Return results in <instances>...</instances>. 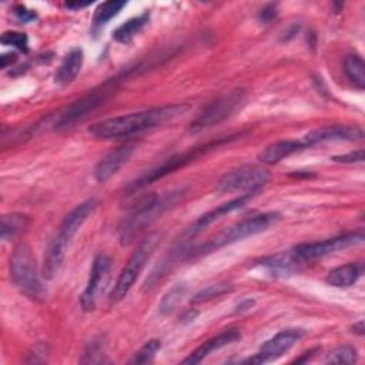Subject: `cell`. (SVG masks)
Returning a JSON list of instances; mask_svg holds the SVG:
<instances>
[{
	"label": "cell",
	"mask_w": 365,
	"mask_h": 365,
	"mask_svg": "<svg viewBox=\"0 0 365 365\" xmlns=\"http://www.w3.org/2000/svg\"><path fill=\"white\" fill-rule=\"evenodd\" d=\"M188 107L182 104H171L155 107L138 113H131L120 117L107 118L98 123H94L88 133L98 140H113L130 137L133 134H138L141 131L163 125L178 115H181Z\"/></svg>",
	"instance_id": "6da1fadb"
},
{
	"label": "cell",
	"mask_w": 365,
	"mask_h": 365,
	"mask_svg": "<svg viewBox=\"0 0 365 365\" xmlns=\"http://www.w3.org/2000/svg\"><path fill=\"white\" fill-rule=\"evenodd\" d=\"M181 197V191H171L163 195L150 194L143 197L120 222L118 238L123 245L131 244L160 214L173 207Z\"/></svg>",
	"instance_id": "7a4b0ae2"
},
{
	"label": "cell",
	"mask_w": 365,
	"mask_h": 365,
	"mask_svg": "<svg viewBox=\"0 0 365 365\" xmlns=\"http://www.w3.org/2000/svg\"><path fill=\"white\" fill-rule=\"evenodd\" d=\"M10 277L16 287L33 299H41L46 295V289L40 281L36 259L31 248L21 242L19 244L10 259Z\"/></svg>",
	"instance_id": "3957f363"
},
{
	"label": "cell",
	"mask_w": 365,
	"mask_h": 365,
	"mask_svg": "<svg viewBox=\"0 0 365 365\" xmlns=\"http://www.w3.org/2000/svg\"><path fill=\"white\" fill-rule=\"evenodd\" d=\"M161 237L163 235L160 232H151L138 244L137 250L133 252V255L130 257V259L121 269V272L110 292V299L113 302L121 301L128 294V291L131 289V287L140 277L141 271L144 269L148 258L151 257V254L160 244Z\"/></svg>",
	"instance_id": "277c9868"
},
{
	"label": "cell",
	"mask_w": 365,
	"mask_h": 365,
	"mask_svg": "<svg viewBox=\"0 0 365 365\" xmlns=\"http://www.w3.org/2000/svg\"><path fill=\"white\" fill-rule=\"evenodd\" d=\"M278 220L277 212H264L259 215L250 217L247 220H242L228 228H225L222 232H220L215 238H212L207 245H204V251H212L217 248H221L224 245L245 240L248 237L257 235L262 231H265L272 222Z\"/></svg>",
	"instance_id": "5b68a950"
},
{
	"label": "cell",
	"mask_w": 365,
	"mask_h": 365,
	"mask_svg": "<svg viewBox=\"0 0 365 365\" xmlns=\"http://www.w3.org/2000/svg\"><path fill=\"white\" fill-rule=\"evenodd\" d=\"M244 101H245V91L242 88H237L225 93L224 96L218 97L202 110V113L191 123V127H190L191 131L198 133L224 121L234 111H237Z\"/></svg>",
	"instance_id": "8992f818"
},
{
	"label": "cell",
	"mask_w": 365,
	"mask_h": 365,
	"mask_svg": "<svg viewBox=\"0 0 365 365\" xmlns=\"http://www.w3.org/2000/svg\"><path fill=\"white\" fill-rule=\"evenodd\" d=\"M269 180V173L254 165H242L225 173L217 182L215 190L221 194L247 191H259Z\"/></svg>",
	"instance_id": "52a82bcc"
},
{
	"label": "cell",
	"mask_w": 365,
	"mask_h": 365,
	"mask_svg": "<svg viewBox=\"0 0 365 365\" xmlns=\"http://www.w3.org/2000/svg\"><path fill=\"white\" fill-rule=\"evenodd\" d=\"M113 90H114V84L107 83L101 88L93 90L90 94L71 103L57 117L54 123L56 130H67L74 124H77L78 121H81L83 118H86L93 110H96L98 106H101L106 101V98Z\"/></svg>",
	"instance_id": "ba28073f"
},
{
	"label": "cell",
	"mask_w": 365,
	"mask_h": 365,
	"mask_svg": "<svg viewBox=\"0 0 365 365\" xmlns=\"http://www.w3.org/2000/svg\"><path fill=\"white\" fill-rule=\"evenodd\" d=\"M364 240L362 232H352V234H345L334 238H328L324 241L318 242H305L299 244L295 248L291 250L292 255L298 262H305V261H312L317 258H322L325 255H329L335 251L345 250L351 245L359 244Z\"/></svg>",
	"instance_id": "9c48e42d"
},
{
	"label": "cell",
	"mask_w": 365,
	"mask_h": 365,
	"mask_svg": "<svg viewBox=\"0 0 365 365\" xmlns=\"http://www.w3.org/2000/svg\"><path fill=\"white\" fill-rule=\"evenodd\" d=\"M225 141H228V138L217 140V141H214V143L205 144L204 147H197V148H194V150H191V151H188V153H184V154H180V155H174V157L168 158L167 161H164L160 167H157V168L148 171L147 174H144L143 177H140L138 180H135L133 184H130V187H128L127 190H128V191L140 190V188H143V187L151 184L153 181H157L158 178H163L164 175H167V174L175 171L177 168H180V167L188 164L190 161L195 160V158H197L201 153H204L205 150H208V148H211V147H215V145H218V144H221V143H225Z\"/></svg>",
	"instance_id": "30bf717a"
},
{
	"label": "cell",
	"mask_w": 365,
	"mask_h": 365,
	"mask_svg": "<svg viewBox=\"0 0 365 365\" xmlns=\"http://www.w3.org/2000/svg\"><path fill=\"white\" fill-rule=\"evenodd\" d=\"M304 335L302 329H284L274 335L271 339H268L261 349L247 362L250 364H265L278 359L282 356L288 349H291L295 342H298Z\"/></svg>",
	"instance_id": "8fae6325"
},
{
	"label": "cell",
	"mask_w": 365,
	"mask_h": 365,
	"mask_svg": "<svg viewBox=\"0 0 365 365\" xmlns=\"http://www.w3.org/2000/svg\"><path fill=\"white\" fill-rule=\"evenodd\" d=\"M108 272H110V258L104 254L97 255L93 262V268L90 271L87 287L81 295V307L84 308V311H91L96 308L98 295L101 294V291L104 289L108 281Z\"/></svg>",
	"instance_id": "7c38bea8"
},
{
	"label": "cell",
	"mask_w": 365,
	"mask_h": 365,
	"mask_svg": "<svg viewBox=\"0 0 365 365\" xmlns=\"http://www.w3.org/2000/svg\"><path fill=\"white\" fill-rule=\"evenodd\" d=\"M364 138V131L356 125H327L309 131L304 135L305 147L324 141H358Z\"/></svg>",
	"instance_id": "4fadbf2b"
},
{
	"label": "cell",
	"mask_w": 365,
	"mask_h": 365,
	"mask_svg": "<svg viewBox=\"0 0 365 365\" xmlns=\"http://www.w3.org/2000/svg\"><path fill=\"white\" fill-rule=\"evenodd\" d=\"M134 144H124L117 147L115 150L110 151L107 155H104L94 168V178L97 182H106L110 180L114 174L118 173V170L131 158L134 153Z\"/></svg>",
	"instance_id": "5bb4252c"
},
{
	"label": "cell",
	"mask_w": 365,
	"mask_h": 365,
	"mask_svg": "<svg viewBox=\"0 0 365 365\" xmlns=\"http://www.w3.org/2000/svg\"><path fill=\"white\" fill-rule=\"evenodd\" d=\"M257 192H258V191L242 194V195H240V197H237V198H234V200H231V201H228V202H224V204L218 205L217 208L208 211L207 214L201 215V217L188 228L187 234L191 235V237H192V235H197L200 231H202L204 228H207V227H208L210 224H212L214 221L220 220L222 215L230 214V212H232V211H235V210H238V208H242V207L247 204V201H250Z\"/></svg>",
	"instance_id": "9a60e30c"
},
{
	"label": "cell",
	"mask_w": 365,
	"mask_h": 365,
	"mask_svg": "<svg viewBox=\"0 0 365 365\" xmlns=\"http://www.w3.org/2000/svg\"><path fill=\"white\" fill-rule=\"evenodd\" d=\"M97 205H98V202L96 198H90V200L78 204L74 210H71L66 215L57 234L70 242L71 238L77 234V231L83 225V222L88 218V215L96 210Z\"/></svg>",
	"instance_id": "2e32d148"
},
{
	"label": "cell",
	"mask_w": 365,
	"mask_h": 365,
	"mask_svg": "<svg viewBox=\"0 0 365 365\" xmlns=\"http://www.w3.org/2000/svg\"><path fill=\"white\" fill-rule=\"evenodd\" d=\"M241 338V334L237 328H228L225 331H222L221 334H218L217 336L205 341L201 346H198L195 351H192L190 354V356H187L182 362L184 364H198L201 362L205 356H208L212 351L220 349L225 345H230L235 341H238Z\"/></svg>",
	"instance_id": "e0dca14e"
},
{
	"label": "cell",
	"mask_w": 365,
	"mask_h": 365,
	"mask_svg": "<svg viewBox=\"0 0 365 365\" xmlns=\"http://www.w3.org/2000/svg\"><path fill=\"white\" fill-rule=\"evenodd\" d=\"M68 244L70 242L66 241L58 234L48 244V248L46 250V254H44L43 268H41V274L46 279H53L57 275V272L60 271Z\"/></svg>",
	"instance_id": "ac0fdd59"
},
{
	"label": "cell",
	"mask_w": 365,
	"mask_h": 365,
	"mask_svg": "<svg viewBox=\"0 0 365 365\" xmlns=\"http://www.w3.org/2000/svg\"><path fill=\"white\" fill-rule=\"evenodd\" d=\"M302 148H307L302 141L281 140V141L272 143V144L267 145L265 148H262V151L258 154V160L264 164H275V163L281 161L282 158H285Z\"/></svg>",
	"instance_id": "d6986e66"
},
{
	"label": "cell",
	"mask_w": 365,
	"mask_h": 365,
	"mask_svg": "<svg viewBox=\"0 0 365 365\" xmlns=\"http://www.w3.org/2000/svg\"><path fill=\"white\" fill-rule=\"evenodd\" d=\"M83 60L84 57L81 48H73L70 53H67L56 73V83L60 86L70 84L78 76L83 67Z\"/></svg>",
	"instance_id": "ffe728a7"
},
{
	"label": "cell",
	"mask_w": 365,
	"mask_h": 365,
	"mask_svg": "<svg viewBox=\"0 0 365 365\" xmlns=\"http://www.w3.org/2000/svg\"><path fill=\"white\" fill-rule=\"evenodd\" d=\"M361 275V267L356 264H345L339 265L334 269H331L325 278V281L336 288H345L351 287L352 284L356 282V279Z\"/></svg>",
	"instance_id": "44dd1931"
},
{
	"label": "cell",
	"mask_w": 365,
	"mask_h": 365,
	"mask_svg": "<svg viewBox=\"0 0 365 365\" xmlns=\"http://www.w3.org/2000/svg\"><path fill=\"white\" fill-rule=\"evenodd\" d=\"M30 224V220L24 214H7L0 221V237L3 241H9L20 235Z\"/></svg>",
	"instance_id": "7402d4cb"
},
{
	"label": "cell",
	"mask_w": 365,
	"mask_h": 365,
	"mask_svg": "<svg viewBox=\"0 0 365 365\" xmlns=\"http://www.w3.org/2000/svg\"><path fill=\"white\" fill-rule=\"evenodd\" d=\"M148 19H150V13L145 11L137 17H133L130 20H127L125 23H123L120 27H117L113 33V38L118 43H123V44H127L133 40V37L135 34H138L143 27L148 23Z\"/></svg>",
	"instance_id": "603a6c76"
},
{
	"label": "cell",
	"mask_w": 365,
	"mask_h": 365,
	"mask_svg": "<svg viewBox=\"0 0 365 365\" xmlns=\"http://www.w3.org/2000/svg\"><path fill=\"white\" fill-rule=\"evenodd\" d=\"M344 71L354 86L361 90L365 87V64L359 54H349L345 57Z\"/></svg>",
	"instance_id": "cb8c5ba5"
},
{
	"label": "cell",
	"mask_w": 365,
	"mask_h": 365,
	"mask_svg": "<svg viewBox=\"0 0 365 365\" xmlns=\"http://www.w3.org/2000/svg\"><path fill=\"white\" fill-rule=\"evenodd\" d=\"M185 292H187V287L184 284H177L171 289H168L164 294V297H163V299H161V302L158 305L160 312L164 314V315L171 314L178 307V304L184 298Z\"/></svg>",
	"instance_id": "d4e9b609"
},
{
	"label": "cell",
	"mask_w": 365,
	"mask_h": 365,
	"mask_svg": "<svg viewBox=\"0 0 365 365\" xmlns=\"http://www.w3.org/2000/svg\"><path fill=\"white\" fill-rule=\"evenodd\" d=\"M125 6V1H115V0H111V1H106L103 4H100L96 11H94V24L97 26H101V24H106L108 20H111L114 16L118 14V11Z\"/></svg>",
	"instance_id": "484cf974"
},
{
	"label": "cell",
	"mask_w": 365,
	"mask_h": 365,
	"mask_svg": "<svg viewBox=\"0 0 365 365\" xmlns=\"http://www.w3.org/2000/svg\"><path fill=\"white\" fill-rule=\"evenodd\" d=\"M232 289L231 284L228 282H220V284H212L204 289H201L194 298H192V304H201V302H205V301H210V299H214L217 297H221L227 292H230Z\"/></svg>",
	"instance_id": "4316f807"
},
{
	"label": "cell",
	"mask_w": 365,
	"mask_h": 365,
	"mask_svg": "<svg viewBox=\"0 0 365 365\" xmlns=\"http://www.w3.org/2000/svg\"><path fill=\"white\" fill-rule=\"evenodd\" d=\"M161 348L160 339H150L147 341L134 355L131 359V364H148L154 359L157 351Z\"/></svg>",
	"instance_id": "83f0119b"
},
{
	"label": "cell",
	"mask_w": 365,
	"mask_h": 365,
	"mask_svg": "<svg viewBox=\"0 0 365 365\" xmlns=\"http://www.w3.org/2000/svg\"><path fill=\"white\" fill-rule=\"evenodd\" d=\"M356 361V349L351 345H342L329 352L327 362L331 364H354Z\"/></svg>",
	"instance_id": "f1b7e54d"
},
{
	"label": "cell",
	"mask_w": 365,
	"mask_h": 365,
	"mask_svg": "<svg viewBox=\"0 0 365 365\" xmlns=\"http://www.w3.org/2000/svg\"><path fill=\"white\" fill-rule=\"evenodd\" d=\"M104 348L101 341L93 339L91 342H88L87 348L84 349L81 362L83 364H100V362H106L104 359Z\"/></svg>",
	"instance_id": "f546056e"
},
{
	"label": "cell",
	"mask_w": 365,
	"mask_h": 365,
	"mask_svg": "<svg viewBox=\"0 0 365 365\" xmlns=\"http://www.w3.org/2000/svg\"><path fill=\"white\" fill-rule=\"evenodd\" d=\"M0 41L6 46H14L16 48L21 50V51H27V46H29V38L24 33H19V31H6L1 34Z\"/></svg>",
	"instance_id": "4dcf8cb0"
},
{
	"label": "cell",
	"mask_w": 365,
	"mask_h": 365,
	"mask_svg": "<svg viewBox=\"0 0 365 365\" xmlns=\"http://www.w3.org/2000/svg\"><path fill=\"white\" fill-rule=\"evenodd\" d=\"M334 161H336V163H361V161H364V150L359 148V150L342 154V155H335Z\"/></svg>",
	"instance_id": "1f68e13d"
},
{
	"label": "cell",
	"mask_w": 365,
	"mask_h": 365,
	"mask_svg": "<svg viewBox=\"0 0 365 365\" xmlns=\"http://www.w3.org/2000/svg\"><path fill=\"white\" fill-rule=\"evenodd\" d=\"M277 17V6L275 4H267L265 7H262L261 9V11H259V14H258V19H259V21H262V23H269L272 19H275Z\"/></svg>",
	"instance_id": "d6a6232c"
},
{
	"label": "cell",
	"mask_w": 365,
	"mask_h": 365,
	"mask_svg": "<svg viewBox=\"0 0 365 365\" xmlns=\"http://www.w3.org/2000/svg\"><path fill=\"white\" fill-rule=\"evenodd\" d=\"M14 14L17 16V19L23 23L26 21H30L33 19H36V13L31 11V10H27L24 6H16L14 9Z\"/></svg>",
	"instance_id": "836d02e7"
},
{
	"label": "cell",
	"mask_w": 365,
	"mask_h": 365,
	"mask_svg": "<svg viewBox=\"0 0 365 365\" xmlns=\"http://www.w3.org/2000/svg\"><path fill=\"white\" fill-rule=\"evenodd\" d=\"M17 60V54L16 53H6L0 57V66L1 68H6L9 64L14 63Z\"/></svg>",
	"instance_id": "e575fe53"
},
{
	"label": "cell",
	"mask_w": 365,
	"mask_h": 365,
	"mask_svg": "<svg viewBox=\"0 0 365 365\" xmlns=\"http://www.w3.org/2000/svg\"><path fill=\"white\" fill-rule=\"evenodd\" d=\"M88 4H90V1H67L66 7L71 9V10H77V9H81V7H87Z\"/></svg>",
	"instance_id": "d590c367"
},
{
	"label": "cell",
	"mask_w": 365,
	"mask_h": 365,
	"mask_svg": "<svg viewBox=\"0 0 365 365\" xmlns=\"http://www.w3.org/2000/svg\"><path fill=\"white\" fill-rule=\"evenodd\" d=\"M352 329H354V332H356L358 335H364V321H359V322L354 324Z\"/></svg>",
	"instance_id": "8d00e7d4"
}]
</instances>
